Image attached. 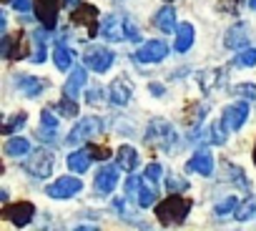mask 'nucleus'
<instances>
[{"mask_svg": "<svg viewBox=\"0 0 256 231\" xmlns=\"http://www.w3.org/2000/svg\"><path fill=\"white\" fill-rule=\"evenodd\" d=\"M188 211H191V201L181 198L178 194H171L156 206V218L161 221V226H178L188 216Z\"/></svg>", "mask_w": 256, "mask_h": 231, "instance_id": "1", "label": "nucleus"}, {"mask_svg": "<svg viewBox=\"0 0 256 231\" xmlns=\"http://www.w3.org/2000/svg\"><path fill=\"white\" fill-rule=\"evenodd\" d=\"M144 141L148 144V146H161L166 154H174L181 144H178V136H176V131L166 124V121H151V126H148V131H146V136H144Z\"/></svg>", "mask_w": 256, "mask_h": 231, "instance_id": "2", "label": "nucleus"}, {"mask_svg": "<svg viewBox=\"0 0 256 231\" xmlns=\"http://www.w3.org/2000/svg\"><path fill=\"white\" fill-rule=\"evenodd\" d=\"M113 60H116V56H113V50L106 48V46H90V48L83 53V63H86V68L93 70V73H108L110 66H113Z\"/></svg>", "mask_w": 256, "mask_h": 231, "instance_id": "3", "label": "nucleus"}, {"mask_svg": "<svg viewBox=\"0 0 256 231\" xmlns=\"http://www.w3.org/2000/svg\"><path fill=\"white\" fill-rule=\"evenodd\" d=\"M100 128H103V121H100V118H96V116H83V118L73 126V131L66 136V146H76V144H80V141H88V138H93Z\"/></svg>", "mask_w": 256, "mask_h": 231, "instance_id": "4", "label": "nucleus"}, {"mask_svg": "<svg viewBox=\"0 0 256 231\" xmlns=\"http://www.w3.org/2000/svg\"><path fill=\"white\" fill-rule=\"evenodd\" d=\"M23 168H26L33 178H48V176L53 174V156H50V151L36 148V151L26 158Z\"/></svg>", "mask_w": 256, "mask_h": 231, "instance_id": "5", "label": "nucleus"}, {"mask_svg": "<svg viewBox=\"0 0 256 231\" xmlns=\"http://www.w3.org/2000/svg\"><path fill=\"white\" fill-rule=\"evenodd\" d=\"M100 13H98V8L96 6H90V3H83L80 8H76L73 10V16H70V23L73 26H83V28H88V36L90 38H96L98 33H100Z\"/></svg>", "mask_w": 256, "mask_h": 231, "instance_id": "6", "label": "nucleus"}, {"mask_svg": "<svg viewBox=\"0 0 256 231\" xmlns=\"http://www.w3.org/2000/svg\"><path fill=\"white\" fill-rule=\"evenodd\" d=\"M0 216H3L6 221H10L13 226L23 228V226H28V224L33 221V216H36V206H33L30 201H18V204L6 206Z\"/></svg>", "mask_w": 256, "mask_h": 231, "instance_id": "7", "label": "nucleus"}, {"mask_svg": "<svg viewBox=\"0 0 256 231\" xmlns=\"http://www.w3.org/2000/svg\"><path fill=\"white\" fill-rule=\"evenodd\" d=\"M60 6H63V0H36V3H33V10H36V16H38V20H40V26L46 30L56 28Z\"/></svg>", "mask_w": 256, "mask_h": 231, "instance_id": "8", "label": "nucleus"}, {"mask_svg": "<svg viewBox=\"0 0 256 231\" xmlns=\"http://www.w3.org/2000/svg\"><path fill=\"white\" fill-rule=\"evenodd\" d=\"M246 118H248V103L246 100H236V103L226 106L224 113H221V121L226 124L228 131H241Z\"/></svg>", "mask_w": 256, "mask_h": 231, "instance_id": "9", "label": "nucleus"}, {"mask_svg": "<svg viewBox=\"0 0 256 231\" xmlns=\"http://www.w3.org/2000/svg\"><path fill=\"white\" fill-rule=\"evenodd\" d=\"M80 188H83L80 178H76V176H60L56 184H48L46 194L50 198H73L76 194H80Z\"/></svg>", "mask_w": 256, "mask_h": 231, "instance_id": "10", "label": "nucleus"}, {"mask_svg": "<svg viewBox=\"0 0 256 231\" xmlns=\"http://www.w3.org/2000/svg\"><path fill=\"white\" fill-rule=\"evenodd\" d=\"M168 56V46L164 43V40H148V43H144L138 50H136V60L138 63H161L164 58Z\"/></svg>", "mask_w": 256, "mask_h": 231, "instance_id": "11", "label": "nucleus"}, {"mask_svg": "<svg viewBox=\"0 0 256 231\" xmlns=\"http://www.w3.org/2000/svg\"><path fill=\"white\" fill-rule=\"evenodd\" d=\"M108 96H110V103H113V106H126L128 100H131V96H134V83L128 80L126 76H118V78L110 83Z\"/></svg>", "mask_w": 256, "mask_h": 231, "instance_id": "12", "label": "nucleus"}, {"mask_svg": "<svg viewBox=\"0 0 256 231\" xmlns=\"http://www.w3.org/2000/svg\"><path fill=\"white\" fill-rule=\"evenodd\" d=\"M100 36L108 40V43H118L126 38V30H123V18L118 16H106L103 23H100Z\"/></svg>", "mask_w": 256, "mask_h": 231, "instance_id": "13", "label": "nucleus"}, {"mask_svg": "<svg viewBox=\"0 0 256 231\" xmlns=\"http://www.w3.org/2000/svg\"><path fill=\"white\" fill-rule=\"evenodd\" d=\"M86 83H88V73H86V68H80V66L73 68L70 76H68V80H66V86H63L66 98H78L80 90L86 88Z\"/></svg>", "mask_w": 256, "mask_h": 231, "instance_id": "14", "label": "nucleus"}, {"mask_svg": "<svg viewBox=\"0 0 256 231\" xmlns=\"http://www.w3.org/2000/svg\"><path fill=\"white\" fill-rule=\"evenodd\" d=\"M188 171L201 174V176H211L214 174V156H211V151L208 148H198L191 156V161H188Z\"/></svg>", "mask_w": 256, "mask_h": 231, "instance_id": "15", "label": "nucleus"}, {"mask_svg": "<svg viewBox=\"0 0 256 231\" xmlns=\"http://www.w3.org/2000/svg\"><path fill=\"white\" fill-rule=\"evenodd\" d=\"M116 184H118V171L113 166H100V171L96 174V194L106 196L116 188Z\"/></svg>", "mask_w": 256, "mask_h": 231, "instance_id": "16", "label": "nucleus"}, {"mask_svg": "<svg viewBox=\"0 0 256 231\" xmlns=\"http://www.w3.org/2000/svg\"><path fill=\"white\" fill-rule=\"evenodd\" d=\"M16 88H18L23 96H28V98H38V96L43 93L46 83H43V80H38L36 76L20 73V76H16Z\"/></svg>", "mask_w": 256, "mask_h": 231, "instance_id": "17", "label": "nucleus"}, {"mask_svg": "<svg viewBox=\"0 0 256 231\" xmlns=\"http://www.w3.org/2000/svg\"><path fill=\"white\" fill-rule=\"evenodd\" d=\"M154 26L161 30V33H176L178 26H176V10L171 6H164L156 16H154Z\"/></svg>", "mask_w": 256, "mask_h": 231, "instance_id": "18", "label": "nucleus"}, {"mask_svg": "<svg viewBox=\"0 0 256 231\" xmlns=\"http://www.w3.org/2000/svg\"><path fill=\"white\" fill-rule=\"evenodd\" d=\"M248 43V36H246V23H236L234 28L226 30L224 36V46L231 48V50H238V48H246Z\"/></svg>", "mask_w": 256, "mask_h": 231, "instance_id": "19", "label": "nucleus"}, {"mask_svg": "<svg viewBox=\"0 0 256 231\" xmlns=\"http://www.w3.org/2000/svg\"><path fill=\"white\" fill-rule=\"evenodd\" d=\"M116 166L118 168H123V171H128V174H131V171H136V166H138V151L134 148V146H120L118 148V156H116Z\"/></svg>", "mask_w": 256, "mask_h": 231, "instance_id": "20", "label": "nucleus"}, {"mask_svg": "<svg viewBox=\"0 0 256 231\" xmlns=\"http://www.w3.org/2000/svg\"><path fill=\"white\" fill-rule=\"evenodd\" d=\"M194 38H196V30H194V26L191 23H181L178 26V30H176V53H186V50H191V46H194Z\"/></svg>", "mask_w": 256, "mask_h": 231, "instance_id": "21", "label": "nucleus"}, {"mask_svg": "<svg viewBox=\"0 0 256 231\" xmlns=\"http://www.w3.org/2000/svg\"><path fill=\"white\" fill-rule=\"evenodd\" d=\"M3 148H6V154H8L10 158H20V156L30 154V141H28V138L16 136V138H8Z\"/></svg>", "mask_w": 256, "mask_h": 231, "instance_id": "22", "label": "nucleus"}, {"mask_svg": "<svg viewBox=\"0 0 256 231\" xmlns=\"http://www.w3.org/2000/svg\"><path fill=\"white\" fill-rule=\"evenodd\" d=\"M90 154L88 151H73L70 156H68V168L73 171V174H86L88 168H90Z\"/></svg>", "mask_w": 256, "mask_h": 231, "instance_id": "23", "label": "nucleus"}, {"mask_svg": "<svg viewBox=\"0 0 256 231\" xmlns=\"http://www.w3.org/2000/svg\"><path fill=\"white\" fill-rule=\"evenodd\" d=\"M33 40H36V43H33V46H36V50H33L30 60L40 66V63L46 60V56H48V48H46V30H40V28H38V30H33Z\"/></svg>", "mask_w": 256, "mask_h": 231, "instance_id": "24", "label": "nucleus"}, {"mask_svg": "<svg viewBox=\"0 0 256 231\" xmlns=\"http://www.w3.org/2000/svg\"><path fill=\"white\" fill-rule=\"evenodd\" d=\"M221 80H224V70H218V68H214V70H204V73L198 76V86H201V90H211V88L221 86Z\"/></svg>", "mask_w": 256, "mask_h": 231, "instance_id": "25", "label": "nucleus"}, {"mask_svg": "<svg viewBox=\"0 0 256 231\" xmlns=\"http://www.w3.org/2000/svg\"><path fill=\"white\" fill-rule=\"evenodd\" d=\"M53 63H56V68H58V70H68V68H70V63H73V53H70L63 43H58V46H56V50H53Z\"/></svg>", "mask_w": 256, "mask_h": 231, "instance_id": "26", "label": "nucleus"}, {"mask_svg": "<svg viewBox=\"0 0 256 231\" xmlns=\"http://www.w3.org/2000/svg\"><path fill=\"white\" fill-rule=\"evenodd\" d=\"M28 58V43H26V33H16L13 36V48H10V60H20Z\"/></svg>", "mask_w": 256, "mask_h": 231, "instance_id": "27", "label": "nucleus"}, {"mask_svg": "<svg viewBox=\"0 0 256 231\" xmlns=\"http://www.w3.org/2000/svg\"><path fill=\"white\" fill-rule=\"evenodd\" d=\"M208 113V106H201V103H194L186 108V124L188 126H198L204 121V116Z\"/></svg>", "mask_w": 256, "mask_h": 231, "instance_id": "28", "label": "nucleus"}, {"mask_svg": "<svg viewBox=\"0 0 256 231\" xmlns=\"http://www.w3.org/2000/svg\"><path fill=\"white\" fill-rule=\"evenodd\" d=\"M56 110H58L60 116H66V118H76V116H78V103H76L73 98H60V100L56 103Z\"/></svg>", "mask_w": 256, "mask_h": 231, "instance_id": "29", "label": "nucleus"}, {"mask_svg": "<svg viewBox=\"0 0 256 231\" xmlns=\"http://www.w3.org/2000/svg\"><path fill=\"white\" fill-rule=\"evenodd\" d=\"M226 124L224 121H216V124H211V131H208V138H211V144L214 146H221V144H226Z\"/></svg>", "mask_w": 256, "mask_h": 231, "instance_id": "30", "label": "nucleus"}, {"mask_svg": "<svg viewBox=\"0 0 256 231\" xmlns=\"http://www.w3.org/2000/svg\"><path fill=\"white\" fill-rule=\"evenodd\" d=\"M234 96H238L241 100H256V86L254 83H236L231 88Z\"/></svg>", "mask_w": 256, "mask_h": 231, "instance_id": "31", "label": "nucleus"}, {"mask_svg": "<svg viewBox=\"0 0 256 231\" xmlns=\"http://www.w3.org/2000/svg\"><path fill=\"white\" fill-rule=\"evenodd\" d=\"M234 214H236L238 221H248V218L256 214V198H246V201H241L238 208H236Z\"/></svg>", "mask_w": 256, "mask_h": 231, "instance_id": "32", "label": "nucleus"}, {"mask_svg": "<svg viewBox=\"0 0 256 231\" xmlns=\"http://www.w3.org/2000/svg\"><path fill=\"white\" fill-rule=\"evenodd\" d=\"M234 66H244V68H251V66H256V48H246V50H241L234 60H231Z\"/></svg>", "mask_w": 256, "mask_h": 231, "instance_id": "33", "label": "nucleus"}, {"mask_svg": "<svg viewBox=\"0 0 256 231\" xmlns=\"http://www.w3.org/2000/svg\"><path fill=\"white\" fill-rule=\"evenodd\" d=\"M26 121H28V113H26V110H20V113H16V116H13V118H10V121H8V124L3 126V134H6V136H10L13 131H18V128H23V126H26Z\"/></svg>", "mask_w": 256, "mask_h": 231, "instance_id": "34", "label": "nucleus"}, {"mask_svg": "<svg viewBox=\"0 0 256 231\" xmlns=\"http://www.w3.org/2000/svg\"><path fill=\"white\" fill-rule=\"evenodd\" d=\"M156 204V194L148 188V186H141V191H138V196H136V206L138 208H151Z\"/></svg>", "mask_w": 256, "mask_h": 231, "instance_id": "35", "label": "nucleus"}, {"mask_svg": "<svg viewBox=\"0 0 256 231\" xmlns=\"http://www.w3.org/2000/svg\"><path fill=\"white\" fill-rule=\"evenodd\" d=\"M226 164V168H228V174H231V178H234V184L238 186V188H244V191H248V181H246V176H244V171L241 168H236L234 164H228V161H224Z\"/></svg>", "mask_w": 256, "mask_h": 231, "instance_id": "36", "label": "nucleus"}, {"mask_svg": "<svg viewBox=\"0 0 256 231\" xmlns=\"http://www.w3.org/2000/svg\"><path fill=\"white\" fill-rule=\"evenodd\" d=\"M236 208H238L236 196H226L221 204H216V216H226V214H231V211H236Z\"/></svg>", "mask_w": 256, "mask_h": 231, "instance_id": "37", "label": "nucleus"}, {"mask_svg": "<svg viewBox=\"0 0 256 231\" xmlns=\"http://www.w3.org/2000/svg\"><path fill=\"white\" fill-rule=\"evenodd\" d=\"M88 154H90V158H96V161H106L108 156H110V148H106V146H98V144H88V148H86Z\"/></svg>", "mask_w": 256, "mask_h": 231, "instance_id": "38", "label": "nucleus"}, {"mask_svg": "<svg viewBox=\"0 0 256 231\" xmlns=\"http://www.w3.org/2000/svg\"><path fill=\"white\" fill-rule=\"evenodd\" d=\"M166 188H168L171 194H178V191H186V188H188V181H186V178H178V176H168Z\"/></svg>", "mask_w": 256, "mask_h": 231, "instance_id": "39", "label": "nucleus"}, {"mask_svg": "<svg viewBox=\"0 0 256 231\" xmlns=\"http://www.w3.org/2000/svg\"><path fill=\"white\" fill-rule=\"evenodd\" d=\"M123 30H126V38H131L134 43L141 40V33H138V28H136V23L131 18H123Z\"/></svg>", "mask_w": 256, "mask_h": 231, "instance_id": "40", "label": "nucleus"}, {"mask_svg": "<svg viewBox=\"0 0 256 231\" xmlns=\"http://www.w3.org/2000/svg\"><path fill=\"white\" fill-rule=\"evenodd\" d=\"M103 98H106V90H103V88H90V90L86 93V103H90V106L103 103Z\"/></svg>", "mask_w": 256, "mask_h": 231, "instance_id": "41", "label": "nucleus"}, {"mask_svg": "<svg viewBox=\"0 0 256 231\" xmlns=\"http://www.w3.org/2000/svg\"><path fill=\"white\" fill-rule=\"evenodd\" d=\"M144 176H146L151 184H158V181H161V164H148L146 171H144Z\"/></svg>", "mask_w": 256, "mask_h": 231, "instance_id": "42", "label": "nucleus"}, {"mask_svg": "<svg viewBox=\"0 0 256 231\" xmlns=\"http://www.w3.org/2000/svg\"><path fill=\"white\" fill-rule=\"evenodd\" d=\"M141 178L138 176H128V181H126V194L128 196H138V191H141Z\"/></svg>", "mask_w": 256, "mask_h": 231, "instance_id": "43", "label": "nucleus"}, {"mask_svg": "<svg viewBox=\"0 0 256 231\" xmlns=\"http://www.w3.org/2000/svg\"><path fill=\"white\" fill-rule=\"evenodd\" d=\"M241 3H244V0H221V10L224 13H231V16H236L238 10H241Z\"/></svg>", "mask_w": 256, "mask_h": 231, "instance_id": "44", "label": "nucleus"}, {"mask_svg": "<svg viewBox=\"0 0 256 231\" xmlns=\"http://www.w3.org/2000/svg\"><path fill=\"white\" fill-rule=\"evenodd\" d=\"M113 208H116V211H118L123 218H128V221H136V218L131 216V211L126 208V198H113Z\"/></svg>", "mask_w": 256, "mask_h": 231, "instance_id": "45", "label": "nucleus"}, {"mask_svg": "<svg viewBox=\"0 0 256 231\" xmlns=\"http://www.w3.org/2000/svg\"><path fill=\"white\" fill-rule=\"evenodd\" d=\"M10 48H13V36H3V40H0V56L6 60H10Z\"/></svg>", "mask_w": 256, "mask_h": 231, "instance_id": "46", "label": "nucleus"}, {"mask_svg": "<svg viewBox=\"0 0 256 231\" xmlns=\"http://www.w3.org/2000/svg\"><path fill=\"white\" fill-rule=\"evenodd\" d=\"M13 8H16L18 13H28V10L33 8V3H30V0H13Z\"/></svg>", "mask_w": 256, "mask_h": 231, "instance_id": "47", "label": "nucleus"}, {"mask_svg": "<svg viewBox=\"0 0 256 231\" xmlns=\"http://www.w3.org/2000/svg\"><path fill=\"white\" fill-rule=\"evenodd\" d=\"M73 231H98V226H83V224H80V226H76Z\"/></svg>", "mask_w": 256, "mask_h": 231, "instance_id": "48", "label": "nucleus"}, {"mask_svg": "<svg viewBox=\"0 0 256 231\" xmlns=\"http://www.w3.org/2000/svg\"><path fill=\"white\" fill-rule=\"evenodd\" d=\"M66 3H68L70 8H80V6H83V0H66Z\"/></svg>", "mask_w": 256, "mask_h": 231, "instance_id": "49", "label": "nucleus"}, {"mask_svg": "<svg viewBox=\"0 0 256 231\" xmlns=\"http://www.w3.org/2000/svg\"><path fill=\"white\" fill-rule=\"evenodd\" d=\"M151 93H154V96H164V88H158V86H151Z\"/></svg>", "mask_w": 256, "mask_h": 231, "instance_id": "50", "label": "nucleus"}, {"mask_svg": "<svg viewBox=\"0 0 256 231\" xmlns=\"http://www.w3.org/2000/svg\"><path fill=\"white\" fill-rule=\"evenodd\" d=\"M248 8H251V10H256V0H248Z\"/></svg>", "mask_w": 256, "mask_h": 231, "instance_id": "51", "label": "nucleus"}, {"mask_svg": "<svg viewBox=\"0 0 256 231\" xmlns=\"http://www.w3.org/2000/svg\"><path fill=\"white\" fill-rule=\"evenodd\" d=\"M254 164H256V146H254Z\"/></svg>", "mask_w": 256, "mask_h": 231, "instance_id": "52", "label": "nucleus"}, {"mask_svg": "<svg viewBox=\"0 0 256 231\" xmlns=\"http://www.w3.org/2000/svg\"><path fill=\"white\" fill-rule=\"evenodd\" d=\"M0 3H10V0H0Z\"/></svg>", "mask_w": 256, "mask_h": 231, "instance_id": "53", "label": "nucleus"}, {"mask_svg": "<svg viewBox=\"0 0 256 231\" xmlns=\"http://www.w3.org/2000/svg\"><path fill=\"white\" fill-rule=\"evenodd\" d=\"M166 3H171V0H166Z\"/></svg>", "mask_w": 256, "mask_h": 231, "instance_id": "54", "label": "nucleus"}, {"mask_svg": "<svg viewBox=\"0 0 256 231\" xmlns=\"http://www.w3.org/2000/svg\"><path fill=\"white\" fill-rule=\"evenodd\" d=\"M146 231H148V228H146Z\"/></svg>", "mask_w": 256, "mask_h": 231, "instance_id": "55", "label": "nucleus"}]
</instances>
